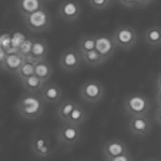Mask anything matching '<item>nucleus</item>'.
<instances>
[{
    "label": "nucleus",
    "mask_w": 161,
    "mask_h": 161,
    "mask_svg": "<svg viewBox=\"0 0 161 161\" xmlns=\"http://www.w3.org/2000/svg\"><path fill=\"white\" fill-rule=\"evenodd\" d=\"M45 102L40 93L25 92L16 103V111L22 118L27 120L39 119L44 113Z\"/></svg>",
    "instance_id": "obj_1"
},
{
    "label": "nucleus",
    "mask_w": 161,
    "mask_h": 161,
    "mask_svg": "<svg viewBox=\"0 0 161 161\" xmlns=\"http://www.w3.org/2000/svg\"><path fill=\"white\" fill-rule=\"evenodd\" d=\"M60 143L57 136L46 132H36L30 142V150L35 156L46 158L54 155L58 150Z\"/></svg>",
    "instance_id": "obj_2"
},
{
    "label": "nucleus",
    "mask_w": 161,
    "mask_h": 161,
    "mask_svg": "<svg viewBox=\"0 0 161 161\" xmlns=\"http://www.w3.org/2000/svg\"><path fill=\"white\" fill-rule=\"evenodd\" d=\"M124 108L129 116H147L152 103L144 93L133 92L125 98Z\"/></svg>",
    "instance_id": "obj_3"
},
{
    "label": "nucleus",
    "mask_w": 161,
    "mask_h": 161,
    "mask_svg": "<svg viewBox=\"0 0 161 161\" xmlns=\"http://www.w3.org/2000/svg\"><path fill=\"white\" fill-rule=\"evenodd\" d=\"M24 23L27 29L35 33H43L47 32L52 28V16L51 13L43 7L39 11L32 13V14L28 15L24 17Z\"/></svg>",
    "instance_id": "obj_4"
},
{
    "label": "nucleus",
    "mask_w": 161,
    "mask_h": 161,
    "mask_svg": "<svg viewBox=\"0 0 161 161\" xmlns=\"http://www.w3.org/2000/svg\"><path fill=\"white\" fill-rule=\"evenodd\" d=\"M112 37L116 45L125 51H130L131 48H133L136 45L139 39L136 30L130 25L119 26L114 30Z\"/></svg>",
    "instance_id": "obj_5"
},
{
    "label": "nucleus",
    "mask_w": 161,
    "mask_h": 161,
    "mask_svg": "<svg viewBox=\"0 0 161 161\" xmlns=\"http://www.w3.org/2000/svg\"><path fill=\"white\" fill-rule=\"evenodd\" d=\"M105 93L104 86L97 80H87L80 87V98L87 103H99Z\"/></svg>",
    "instance_id": "obj_6"
},
{
    "label": "nucleus",
    "mask_w": 161,
    "mask_h": 161,
    "mask_svg": "<svg viewBox=\"0 0 161 161\" xmlns=\"http://www.w3.org/2000/svg\"><path fill=\"white\" fill-rule=\"evenodd\" d=\"M56 136L60 145H64L66 147H73L80 140L82 132L79 126L61 123L60 127L56 132Z\"/></svg>",
    "instance_id": "obj_7"
},
{
    "label": "nucleus",
    "mask_w": 161,
    "mask_h": 161,
    "mask_svg": "<svg viewBox=\"0 0 161 161\" xmlns=\"http://www.w3.org/2000/svg\"><path fill=\"white\" fill-rule=\"evenodd\" d=\"M83 57L79 48L70 46L66 48L59 57V66L67 72H74L80 68L83 64Z\"/></svg>",
    "instance_id": "obj_8"
},
{
    "label": "nucleus",
    "mask_w": 161,
    "mask_h": 161,
    "mask_svg": "<svg viewBox=\"0 0 161 161\" xmlns=\"http://www.w3.org/2000/svg\"><path fill=\"white\" fill-rule=\"evenodd\" d=\"M82 7L77 0H64L58 7L57 14L67 23H74L82 15Z\"/></svg>",
    "instance_id": "obj_9"
},
{
    "label": "nucleus",
    "mask_w": 161,
    "mask_h": 161,
    "mask_svg": "<svg viewBox=\"0 0 161 161\" xmlns=\"http://www.w3.org/2000/svg\"><path fill=\"white\" fill-rule=\"evenodd\" d=\"M152 129V121L147 116H130L129 118L128 130L133 136L144 137L148 136Z\"/></svg>",
    "instance_id": "obj_10"
},
{
    "label": "nucleus",
    "mask_w": 161,
    "mask_h": 161,
    "mask_svg": "<svg viewBox=\"0 0 161 161\" xmlns=\"http://www.w3.org/2000/svg\"><path fill=\"white\" fill-rule=\"evenodd\" d=\"M117 48L118 46L114 42L113 37H110L104 33L96 36V50L99 52L100 55L104 57L106 61L112 58V56L115 54Z\"/></svg>",
    "instance_id": "obj_11"
},
{
    "label": "nucleus",
    "mask_w": 161,
    "mask_h": 161,
    "mask_svg": "<svg viewBox=\"0 0 161 161\" xmlns=\"http://www.w3.org/2000/svg\"><path fill=\"white\" fill-rule=\"evenodd\" d=\"M129 150L127 147V144L121 140L118 139H112L108 140L103 145V156L104 159H111V158L117 157L125 154H128Z\"/></svg>",
    "instance_id": "obj_12"
},
{
    "label": "nucleus",
    "mask_w": 161,
    "mask_h": 161,
    "mask_svg": "<svg viewBox=\"0 0 161 161\" xmlns=\"http://www.w3.org/2000/svg\"><path fill=\"white\" fill-rule=\"evenodd\" d=\"M48 53H50V50H48L47 42L44 39L35 38L32 51L26 57V60L32 62V64H36V62L41 60H45V59H47Z\"/></svg>",
    "instance_id": "obj_13"
},
{
    "label": "nucleus",
    "mask_w": 161,
    "mask_h": 161,
    "mask_svg": "<svg viewBox=\"0 0 161 161\" xmlns=\"http://www.w3.org/2000/svg\"><path fill=\"white\" fill-rule=\"evenodd\" d=\"M40 95L45 103L57 104L62 99V89L56 83L47 82L42 89V92H40Z\"/></svg>",
    "instance_id": "obj_14"
},
{
    "label": "nucleus",
    "mask_w": 161,
    "mask_h": 161,
    "mask_svg": "<svg viewBox=\"0 0 161 161\" xmlns=\"http://www.w3.org/2000/svg\"><path fill=\"white\" fill-rule=\"evenodd\" d=\"M16 7L17 11L24 19L28 15L42 9L44 7V2L43 0H17Z\"/></svg>",
    "instance_id": "obj_15"
},
{
    "label": "nucleus",
    "mask_w": 161,
    "mask_h": 161,
    "mask_svg": "<svg viewBox=\"0 0 161 161\" xmlns=\"http://www.w3.org/2000/svg\"><path fill=\"white\" fill-rule=\"evenodd\" d=\"M25 61L26 58L20 55L19 53L11 54V55H8L6 62L3 64V66H1V70H3V71L12 75H16Z\"/></svg>",
    "instance_id": "obj_16"
},
{
    "label": "nucleus",
    "mask_w": 161,
    "mask_h": 161,
    "mask_svg": "<svg viewBox=\"0 0 161 161\" xmlns=\"http://www.w3.org/2000/svg\"><path fill=\"white\" fill-rule=\"evenodd\" d=\"M77 105H79V103L72 99H67L61 101L56 110L57 117H58V119L61 123H67L69 119V116L71 115V113Z\"/></svg>",
    "instance_id": "obj_17"
},
{
    "label": "nucleus",
    "mask_w": 161,
    "mask_h": 161,
    "mask_svg": "<svg viewBox=\"0 0 161 161\" xmlns=\"http://www.w3.org/2000/svg\"><path fill=\"white\" fill-rule=\"evenodd\" d=\"M22 87L24 88L27 92L30 93H40L45 86L46 83L38 77L37 75H31L27 79L20 80Z\"/></svg>",
    "instance_id": "obj_18"
},
{
    "label": "nucleus",
    "mask_w": 161,
    "mask_h": 161,
    "mask_svg": "<svg viewBox=\"0 0 161 161\" xmlns=\"http://www.w3.org/2000/svg\"><path fill=\"white\" fill-rule=\"evenodd\" d=\"M144 42L150 47H161V27L153 26L145 30Z\"/></svg>",
    "instance_id": "obj_19"
},
{
    "label": "nucleus",
    "mask_w": 161,
    "mask_h": 161,
    "mask_svg": "<svg viewBox=\"0 0 161 161\" xmlns=\"http://www.w3.org/2000/svg\"><path fill=\"white\" fill-rule=\"evenodd\" d=\"M53 74V67H52L51 62L45 59V60H41L35 64V75L40 77L41 80L47 83Z\"/></svg>",
    "instance_id": "obj_20"
},
{
    "label": "nucleus",
    "mask_w": 161,
    "mask_h": 161,
    "mask_svg": "<svg viewBox=\"0 0 161 161\" xmlns=\"http://www.w3.org/2000/svg\"><path fill=\"white\" fill-rule=\"evenodd\" d=\"M82 57H83V61L90 67L100 66V64H104L106 61L104 57L100 55V53L97 50H92L85 54H82Z\"/></svg>",
    "instance_id": "obj_21"
},
{
    "label": "nucleus",
    "mask_w": 161,
    "mask_h": 161,
    "mask_svg": "<svg viewBox=\"0 0 161 161\" xmlns=\"http://www.w3.org/2000/svg\"><path fill=\"white\" fill-rule=\"evenodd\" d=\"M87 116H88V114H87L86 110H85L80 104H79L73 110V112L71 113V115L69 116V119H68V121H67V124L80 126V125H82L85 120H86Z\"/></svg>",
    "instance_id": "obj_22"
},
{
    "label": "nucleus",
    "mask_w": 161,
    "mask_h": 161,
    "mask_svg": "<svg viewBox=\"0 0 161 161\" xmlns=\"http://www.w3.org/2000/svg\"><path fill=\"white\" fill-rule=\"evenodd\" d=\"M77 48L80 54H85L87 52L96 50V36H84L77 42Z\"/></svg>",
    "instance_id": "obj_23"
},
{
    "label": "nucleus",
    "mask_w": 161,
    "mask_h": 161,
    "mask_svg": "<svg viewBox=\"0 0 161 161\" xmlns=\"http://www.w3.org/2000/svg\"><path fill=\"white\" fill-rule=\"evenodd\" d=\"M31 75H35V64L26 60L24 62V64L20 67L16 76L19 77V80H23L27 79V77L31 76Z\"/></svg>",
    "instance_id": "obj_24"
},
{
    "label": "nucleus",
    "mask_w": 161,
    "mask_h": 161,
    "mask_svg": "<svg viewBox=\"0 0 161 161\" xmlns=\"http://www.w3.org/2000/svg\"><path fill=\"white\" fill-rule=\"evenodd\" d=\"M89 6L93 10H98V11H102L110 8L112 0H87Z\"/></svg>",
    "instance_id": "obj_25"
},
{
    "label": "nucleus",
    "mask_w": 161,
    "mask_h": 161,
    "mask_svg": "<svg viewBox=\"0 0 161 161\" xmlns=\"http://www.w3.org/2000/svg\"><path fill=\"white\" fill-rule=\"evenodd\" d=\"M33 40H35V38H31V37H28L27 40L25 41L24 43L22 44V46L19 48V54L22 56H24L25 58L27 57L29 54L31 53V51H32V46H33Z\"/></svg>",
    "instance_id": "obj_26"
},
{
    "label": "nucleus",
    "mask_w": 161,
    "mask_h": 161,
    "mask_svg": "<svg viewBox=\"0 0 161 161\" xmlns=\"http://www.w3.org/2000/svg\"><path fill=\"white\" fill-rule=\"evenodd\" d=\"M28 37H26L24 33H22L20 31H15L12 32V46L15 48H19L22 46V44L27 40Z\"/></svg>",
    "instance_id": "obj_27"
},
{
    "label": "nucleus",
    "mask_w": 161,
    "mask_h": 161,
    "mask_svg": "<svg viewBox=\"0 0 161 161\" xmlns=\"http://www.w3.org/2000/svg\"><path fill=\"white\" fill-rule=\"evenodd\" d=\"M10 47H12V33L2 32L0 35V48L7 51Z\"/></svg>",
    "instance_id": "obj_28"
},
{
    "label": "nucleus",
    "mask_w": 161,
    "mask_h": 161,
    "mask_svg": "<svg viewBox=\"0 0 161 161\" xmlns=\"http://www.w3.org/2000/svg\"><path fill=\"white\" fill-rule=\"evenodd\" d=\"M117 1L121 4V6L129 8V9L139 7V2H137V0H117Z\"/></svg>",
    "instance_id": "obj_29"
},
{
    "label": "nucleus",
    "mask_w": 161,
    "mask_h": 161,
    "mask_svg": "<svg viewBox=\"0 0 161 161\" xmlns=\"http://www.w3.org/2000/svg\"><path fill=\"white\" fill-rule=\"evenodd\" d=\"M105 161H133V158L131 157V155L129 154H125L121 156H117V157L111 158V159H108Z\"/></svg>",
    "instance_id": "obj_30"
},
{
    "label": "nucleus",
    "mask_w": 161,
    "mask_h": 161,
    "mask_svg": "<svg viewBox=\"0 0 161 161\" xmlns=\"http://www.w3.org/2000/svg\"><path fill=\"white\" fill-rule=\"evenodd\" d=\"M7 58H8V53L6 52V50L0 48V66H3V64L6 62Z\"/></svg>",
    "instance_id": "obj_31"
},
{
    "label": "nucleus",
    "mask_w": 161,
    "mask_h": 161,
    "mask_svg": "<svg viewBox=\"0 0 161 161\" xmlns=\"http://www.w3.org/2000/svg\"><path fill=\"white\" fill-rule=\"evenodd\" d=\"M155 119L157 121V124L161 126V106H157L155 111Z\"/></svg>",
    "instance_id": "obj_32"
},
{
    "label": "nucleus",
    "mask_w": 161,
    "mask_h": 161,
    "mask_svg": "<svg viewBox=\"0 0 161 161\" xmlns=\"http://www.w3.org/2000/svg\"><path fill=\"white\" fill-rule=\"evenodd\" d=\"M153 1H154V0H137L139 7H141V8H146L147 6H149Z\"/></svg>",
    "instance_id": "obj_33"
},
{
    "label": "nucleus",
    "mask_w": 161,
    "mask_h": 161,
    "mask_svg": "<svg viewBox=\"0 0 161 161\" xmlns=\"http://www.w3.org/2000/svg\"><path fill=\"white\" fill-rule=\"evenodd\" d=\"M156 90H161V71L156 77Z\"/></svg>",
    "instance_id": "obj_34"
},
{
    "label": "nucleus",
    "mask_w": 161,
    "mask_h": 161,
    "mask_svg": "<svg viewBox=\"0 0 161 161\" xmlns=\"http://www.w3.org/2000/svg\"><path fill=\"white\" fill-rule=\"evenodd\" d=\"M155 99H156V102H157V105L161 106V90H156Z\"/></svg>",
    "instance_id": "obj_35"
},
{
    "label": "nucleus",
    "mask_w": 161,
    "mask_h": 161,
    "mask_svg": "<svg viewBox=\"0 0 161 161\" xmlns=\"http://www.w3.org/2000/svg\"><path fill=\"white\" fill-rule=\"evenodd\" d=\"M144 161H157L156 159H147V160H144Z\"/></svg>",
    "instance_id": "obj_36"
},
{
    "label": "nucleus",
    "mask_w": 161,
    "mask_h": 161,
    "mask_svg": "<svg viewBox=\"0 0 161 161\" xmlns=\"http://www.w3.org/2000/svg\"><path fill=\"white\" fill-rule=\"evenodd\" d=\"M45 1H53V0H45Z\"/></svg>",
    "instance_id": "obj_37"
}]
</instances>
